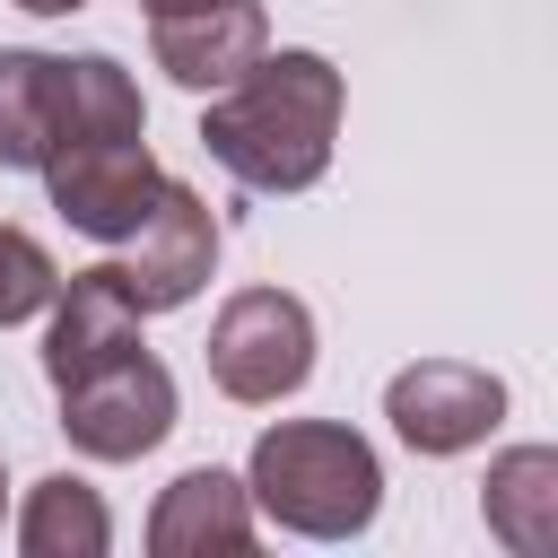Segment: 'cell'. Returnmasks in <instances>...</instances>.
<instances>
[{
	"label": "cell",
	"instance_id": "obj_13",
	"mask_svg": "<svg viewBox=\"0 0 558 558\" xmlns=\"http://www.w3.org/2000/svg\"><path fill=\"white\" fill-rule=\"evenodd\" d=\"M17 549L26 558H105L113 549V514H105V497L87 480L52 471V480H35V497L17 514Z\"/></svg>",
	"mask_w": 558,
	"mask_h": 558
},
{
	"label": "cell",
	"instance_id": "obj_4",
	"mask_svg": "<svg viewBox=\"0 0 558 558\" xmlns=\"http://www.w3.org/2000/svg\"><path fill=\"white\" fill-rule=\"evenodd\" d=\"M52 392H61V436L87 462H140V453H157L174 436V375L148 357V340L78 366Z\"/></svg>",
	"mask_w": 558,
	"mask_h": 558
},
{
	"label": "cell",
	"instance_id": "obj_10",
	"mask_svg": "<svg viewBox=\"0 0 558 558\" xmlns=\"http://www.w3.org/2000/svg\"><path fill=\"white\" fill-rule=\"evenodd\" d=\"M44 314H52V323H44V375H52V384H70L78 366H96V357H113V349H140V305L122 296L113 262L70 270Z\"/></svg>",
	"mask_w": 558,
	"mask_h": 558
},
{
	"label": "cell",
	"instance_id": "obj_12",
	"mask_svg": "<svg viewBox=\"0 0 558 558\" xmlns=\"http://www.w3.org/2000/svg\"><path fill=\"white\" fill-rule=\"evenodd\" d=\"M61 52H0V166L35 174L61 140Z\"/></svg>",
	"mask_w": 558,
	"mask_h": 558
},
{
	"label": "cell",
	"instance_id": "obj_2",
	"mask_svg": "<svg viewBox=\"0 0 558 558\" xmlns=\"http://www.w3.org/2000/svg\"><path fill=\"white\" fill-rule=\"evenodd\" d=\"M253 506L279 523V532H305V541H349L375 523L384 506V462L357 427L340 418H279L253 436V471H244Z\"/></svg>",
	"mask_w": 558,
	"mask_h": 558
},
{
	"label": "cell",
	"instance_id": "obj_14",
	"mask_svg": "<svg viewBox=\"0 0 558 558\" xmlns=\"http://www.w3.org/2000/svg\"><path fill=\"white\" fill-rule=\"evenodd\" d=\"M52 288H61L52 253H44L26 227H0V331H9V323H26V314H44V305H52Z\"/></svg>",
	"mask_w": 558,
	"mask_h": 558
},
{
	"label": "cell",
	"instance_id": "obj_8",
	"mask_svg": "<svg viewBox=\"0 0 558 558\" xmlns=\"http://www.w3.org/2000/svg\"><path fill=\"white\" fill-rule=\"evenodd\" d=\"M148 52L174 87L218 96L227 78H244L270 52V17H262V0H209V9H183V17H148Z\"/></svg>",
	"mask_w": 558,
	"mask_h": 558
},
{
	"label": "cell",
	"instance_id": "obj_7",
	"mask_svg": "<svg viewBox=\"0 0 558 558\" xmlns=\"http://www.w3.org/2000/svg\"><path fill=\"white\" fill-rule=\"evenodd\" d=\"M384 418L410 453H471L506 418V384L488 366H462V357H418L384 384Z\"/></svg>",
	"mask_w": 558,
	"mask_h": 558
},
{
	"label": "cell",
	"instance_id": "obj_5",
	"mask_svg": "<svg viewBox=\"0 0 558 558\" xmlns=\"http://www.w3.org/2000/svg\"><path fill=\"white\" fill-rule=\"evenodd\" d=\"M44 192H52V209L78 227V235H96V244H122L140 218H148V201H157V157H148V131H78V140H61L44 166Z\"/></svg>",
	"mask_w": 558,
	"mask_h": 558
},
{
	"label": "cell",
	"instance_id": "obj_6",
	"mask_svg": "<svg viewBox=\"0 0 558 558\" xmlns=\"http://www.w3.org/2000/svg\"><path fill=\"white\" fill-rule=\"evenodd\" d=\"M209 270H218V218H209V201L192 183H157L148 218L122 235V262H113L122 296L140 314H174V305H192L209 288Z\"/></svg>",
	"mask_w": 558,
	"mask_h": 558
},
{
	"label": "cell",
	"instance_id": "obj_3",
	"mask_svg": "<svg viewBox=\"0 0 558 558\" xmlns=\"http://www.w3.org/2000/svg\"><path fill=\"white\" fill-rule=\"evenodd\" d=\"M201 357H209V384H218L227 401L270 410V401H288V392L314 375V314H305V296H288V288H235V296L218 305Z\"/></svg>",
	"mask_w": 558,
	"mask_h": 558
},
{
	"label": "cell",
	"instance_id": "obj_11",
	"mask_svg": "<svg viewBox=\"0 0 558 558\" xmlns=\"http://www.w3.org/2000/svg\"><path fill=\"white\" fill-rule=\"evenodd\" d=\"M480 514L514 558H549L558 549V453L549 445H514L488 462L480 480Z\"/></svg>",
	"mask_w": 558,
	"mask_h": 558
},
{
	"label": "cell",
	"instance_id": "obj_16",
	"mask_svg": "<svg viewBox=\"0 0 558 558\" xmlns=\"http://www.w3.org/2000/svg\"><path fill=\"white\" fill-rule=\"evenodd\" d=\"M148 17H183V9H209V0H140Z\"/></svg>",
	"mask_w": 558,
	"mask_h": 558
},
{
	"label": "cell",
	"instance_id": "obj_9",
	"mask_svg": "<svg viewBox=\"0 0 558 558\" xmlns=\"http://www.w3.org/2000/svg\"><path fill=\"white\" fill-rule=\"evenodd\" d=\"M148 549L157 558H244L253 549V488L227 471H183L148 506Z\"/></svg>",
	"mask_w": 558,
	"mask_h": 558
},
{
	"label": "cell",
	"instance_id": "obj_15",
	"mask_svg": "<svg viewBox=\"0 0 558 558\" xmlns=\"http://www.w3.org/2000/svg\"><path fill=\"white\" fill-rule=\"evenodd\" d=\"M17 9H35V17H70V9H87V0H17Z\"/></svg>",
	"mask_w": 558,
	"mask_h": 558
},
{
	"label": "cell",
	"instance_id": "obj_17",
	"mask_svg": "<svg viewBox=\"0 0 558 558\" xmlns=\"http://www.w3.org/2000/svg\"><path fill=\"white\" fill-rule=\"evenodd\" d=\"M0 506H9V471H0Z\"/></svg>",
	"mask_w": 558,
	"mask_h": 558
},
{
	"label": "cell",
	"instance_id": "obj_1",
	"mask_svg": "<svg viewBox=\"0 0 558 558\" xmlns=\"http://www.w3.org/2000/svg\"><path fill=\"white\" fill-rule=\"evenodd\" d=\"M340 70L323 52H262L244 78H227L201 113V148L227 183L244 192H305L323 183L331 166V140H340Z\"/></svg>",
	"mask_w": 558,
	"mask_h": 558
}]
</instances>
